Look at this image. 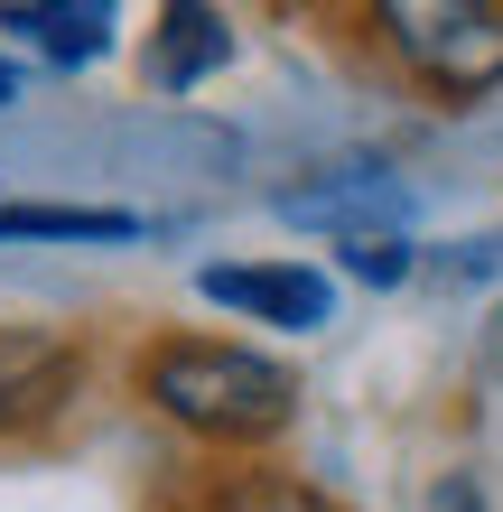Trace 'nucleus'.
Returning a JSON list of instances; mask_svg holds the SVG:
<instances>
[{
    "label": "nucleus",
    "instance_id": "f257e3e1",
    "mask_svg": "<svg viewBox=\"0 0 503 512\" xmlns=\"http://www.w3.org/2000/svg\"><path fill=\"white\" fill-rule=\"evenodd\" d=\"M131 401L159 429L215 447V457H261L299 419V364H280L252 336H215V326H159L131 354Z\"/></svg>",
    "mask_w": 503,
    "mask_h": 512
},
{
    "label": "nucleus",
    "instance_id": "f03ea898",
    "mask_svg": "<svg viewBox=\"0 0 503 512\" xmlns=\"http://www.w3.org/2000/svg\"><path fill=\"white\" fill-rule=\"evenodd\" d=\"M373 38L429 103H448V112L503 94V10L494 0H382Z\"/></svg>",
    "mask_w": 503,
    "mask_h": 512
},
{
    "label": "nucleus",
    "instance_id": "7ed1b4c3",
    "mask_svg": "<svg viewBox=\"0 0 503 512\" xmlns=\"http://www.w3.org/2000/svg\"><path fill=\"white\" fill-rule=\"evenodd\" d=\"M196 298L233 326H271V336H317L336 326V270H317L299 252H224L196 261Z\"/></svg>",
    "mask_w": 503,
    "mask_h": 512
},
{
    "label": "nucleus",
    "instance_id": "20e7f679",
    "mask_svg": "<svg viewBox=\"0 0 503 512\" xmlns=\"http://www.w3.org/2000/svg\"><path fill=\"white\" fill-rule=\"evenodd\" d=\"M84 382H94V345L66 326H0V447H28L47 429H66Z\"/></svg>",
    "mask_w": 503,
    "mask_h": 512
},
{
    "label": "nucleus",
    "instance_id": "39448f33",
    "mask_svg": "<svg viewBox=\"0 0 503 512\" xmlns=\"http://www.w3.org/2000/svg\"><path fill=\"white\" fill-rule=\"evenodd\" d=\"M271 215L299 233H327V243H364V233L410 224V187L382 159H336V168H308L289 187H271Z\"/></svg>",
    "mask_w": 503,
    "mask_h": 512
},
{
    "label": "nucleus",
    "instance_id": "423d86ee",
    "mask_svg": "<svg viewBox=\"0 0 503 512\" xmlns=\"http://www.w3.org/2000/svg\"><path fill=\"white\" fill-rule=\"evenodd\" d=\"M122 47V10L112 0H0V56L47 75H84Z\"/></svg>",
    "mask_w": 503,
    "mask_h": 512
},
{
    "label": "nucleus",
    "instance_id": "0eeeda50",
    "mask_svg": "<svg viewBox=\"0 0 503 512\" xmlns=\"http://www.w3.org/2000/svg\"><path fill=\"white\" fill-rule=\"evenodd\" d=\"M233 56H243V38H233V10H215V0H168V10L150 19V38H140V84H150L159 103H187L205 94Z\"/></svg>",
    "mask_w": 503,
    "mask_h": 512
},
{
    "label": "nucleus",
    "instance_id": "6e6552de",
    "mask_svg": "<svg viewBox=\"0 0 503 512\" xmlns=\"http://www.w3.org/2000/svg\"><path fill=\"white\" fill-rule=\"evenodd\" d=\"M150 215L131 205H66V196H0V243H56V252H112V243H140Z\"/></svg>",
    "mask_w": 503,
    "mask_h": 512
},
{
    "label": "nucleus",
    "instance_id": "1a4fd4ad",
    "mask_svg": "<svg viewBox=\"0 0 503 512\" xmlns=\"http://www.w3.org/2000/svg\"><path fill=\"white\" fill-rule=\"evenodd\" d=\"M187 512H336L317 485H299V475H280V466H224V475H205V485L187 494Z\"/></svg>",
    "mask_w": 503,
    "mask_h": 512
},
{
    "label": "nucleus",
    "instance_id": "9d476101",
    "mask_svg": "<svg viewBox=\"0 0 503 512\" xmlns=\"http://www.w3.org/2000/svg\"><path fill=\"white\" fill-rule=\"evenodd\" d=\"M336 270L364 289H401V280H420V243L410 233H364V243H336Z\"/></svg>",
    "mask_w": 503,
    "mask_h": 512
},
{
    "label": "nucleus",
    "instance_id": "9b49d317",
    "mask_svg": "<svg viewBox=\"0 0 503 512\" xmlns=\"http://www.w3.org/2000/svg\"><path fill=\"white\" fill-rule=\"evenodd\" d=\"M429 512H485V503H476V475H438V494H429Z\"/></svg>",
    "mask_w": 503,
    "mask_h": 512
},
{
    "label": "nucleus",
    "instance_id": "f8f14e48",
    "mask_svg": "<svg viewBox=\"0 0 503 512\" xmlns=\"http://www.w3.org/2000/svg\"><path fill=\"white\" fill-rule=\"evenodd\" d=\"M28 103V66H19V56H0V112H19Z\"/></svg>",
    "mask_w": 503,
    "mask_h": 512
}]
</instances>
